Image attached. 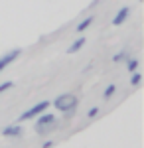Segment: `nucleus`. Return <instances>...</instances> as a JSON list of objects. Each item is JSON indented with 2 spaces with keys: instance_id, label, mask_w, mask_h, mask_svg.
I'll return each instance as SVG.
<instances>
[{
  "instance_id": "nucleus-1",
  "label": "nucleus",
  "mask_w": 144,
  "mask_h": 148,
  "mask_svg": "<svg viewBox=\"0 0 144 148\" xmlns=\"http://www.w3.org/2000/svg\"><path fill=\"white\" fill-rule=\"evenodd\" d=\"M77 97L73 95V93H63V95H59V97H56L53 99V103H51V107H56L57 111H61V113H67L71 114L75 109H77Z\"/></svg>"
},
{
  "instance_id": "nucleus-2",
  "label": "nucleus",
  "mask_w": 144,
  "mask_h": 148,
  "mask_svg": "<svg viewBox=\"0 0 144 148\" xmlns=\"http://www.w3.org/2000/svg\"><path fill=\"white\" fill-rule=\"evenodd\" d=\"M34 126H36V130L40 132V134H45L49 128H53L56 126V114L51 113H42L36 116V123H34Z\"/></svg>"
},
{
  "instance_id": "nucleus-3",
  "label": "nucleus",
  "mask_w": 144,
  "mask_h": 148,
  "mask_svg": "<svg viewBox=\"0 0 144 148\" xmlns=\"http://www.w3.org/2000/svg\"><path fill=\"white\" fill-rule=\"evenodd\" d=\"M49 105H51L49 101H40L38 105H34L32 109L24 111V113L20 114V119H18V123H24V121H32V119H36L38 114H42L44 111H47V109H49Z\"/></svg>"
},
{
  "instance_id": "nucleus-4",
  "label": "nucleus",
  "mask_w": 144,
  "mask_h": 148,
  "mask_svg": "<svg viewBox=\"0 0 144 148\" xmlns=\"http://www.w3.org/2000/svg\"><path fill=\"white\" fill-rule=\"evenodd\" d=\"M20 53H22V49H18V47H16V49H10L8 53H4V56L0 57V73L8 67L10 63H14V61L20 57Z\"/></svg>"
},
{
  "instance_id": "nucleus-5",
  "label": "nucleus",
  "mask_w": 144,
  "mask_h": 148,
  "mask_svg": "<svg viewBox=\"0 0 144 148\" xmlns=\"http://www.w3.org/2000/svg\"><path fill=\"white\" fill-rule=\"evenodd\" d=\"M22 132H24V128L18 125V123L8 125V126L2 128V136H4V138H18V136H22Z\"/></svg>"
},
{
  "instance_id": "nucleus-6",
  "label": "nucleus",
  "mask_w": 144,
  "mask_h": 148,
  "mask_svg": "<svg viewBox=\"0 0 144 148\" xmlns=\"http://www.w3.org/2000/svg\"><path fill=\"white\" fill-rule=\"evenodd\" d=\"M128 16H130V8H128V6H122L121 10L117 12V16L112 18V26H121V24H124Z\"/></svg>"
},
{
  "instance_id": "nucleus-7",
  "label": "nucleus",
  "mask_w": 144,
  "mask_h": 148,
  "mask_svg": "<svg viewBox=\"0 0 144 148\" xmlns=\"http://www.w3.org/2000/svg\"><path fill=\"white\" fill-rule=\"evenodd\" d=\"M83 46H85V38L81 36V38H77V40H75L71 46L67 47V53H77V51H79V49H81Z\"/></svg>"
},
{
  "instance_id": "nucleus-8",
  "label": "nucleus",
  "mask_w": 144,
  "mask_h": 148,
  "mask_svg": "<svg viewBox=\"0 0 144 148\" xmlns=\"http://www.w3.org/2000/svg\"><path fill=\"white\" fill-rule=\"evenodd\" d=\"M93 20H95V18H93V16H87V18H85V20H81V22L77 24V28H75V32H77V34H81V32H85V30H87L89 26H91V24H93Z\"/></svg>"
},
{
  "instance_id": "nucleus-9",
  "label": "nucleus",
  "mask_w": 144,
  "mask_h": 148,
  "mask_svg": "<svg viewBox=\"0 0 144 148\" xmlns=\"http://www.w3.org/2000/svg\"><path fill=\"white\" fill-rule=\"evenodd\" d=\"M138 65H140V61H138L136 57H128V59H126V69H128L130 73H132V71H136V69H138Z\"/></svg>"
},
{
  "instance_id": "nucleus-10",
  "label": "nucleus",
  "mask_w": 144,
  "mask_h": 148,
  "mask_svg": "<svg viewBox=\"0 0 144 148\" xmlns=\"http://www.w3.org/2000/svg\"><path fill=\"white\" fill-rule=\"evenodd\" d=\"M115 91H117V85H115V83L107 85V89H105V93H103V99H111L112 95H115Z\"/></svg>"
},
{
  "instance_id": "nucleus-11",
  "label": "nucleus",
  "mask_w": 144,
  "mask_h": 148,
  "mask_svg": "<svg viewBox=\"0 0 144 148\" xmlns=\"http://www.w3.org/2000/svg\"><path fill=\"white\" fill-rule=\"evenodd\" d=\"M140 81H142V73H138V71H132V77H130V85H140Z\"/></svg>"
},
{
  "instance_id": "nucleus-12",
  "label": "nucleus",
  "mask_w": 144,
  "mask_h": 148,
  "mask_svg": "<svg viewBox=\"0 0 144 148\" xmlns=\"http://www.w3.org/2000/svg\"><path fill=\"white\" fill-rule=\"evenodd\" d=\"M122 59H128V51H119L117 56H112V61H115V63H119Z\"/></svg>"
},
{
  "instance_id": "nucleus-13",
  "label": "nucleus",
  "mask_w": 144,
  "mask_h": 148,
  "mask_svg": "<svg viewBox=\"0 0 144 148\" xmlns=\"http://www.w3.org/2000/svg\"><path fill=\"white\" fill-rule=\"evenodd\" d=\"M12 87H14L12 81H4V83H0V95H2L4 91H8V89H12Z\"/></svg>"
},
{
  "instance_id": "nucleus-14",
  "label": "nucleus",
  "mask_w": 144,
  "mask_h": 148,
  "mask_svg": "<svg viewBox=\"0 0 144 148\" xmlns=\"http://www.w3.org/2000/svg\"><path fill=\"white\" fill-rule=\"evenodd\" d=\"M97 114H99V107H91L89 113H87V116H89V119H93V116H97Z\"/></svg>"
},
{
  "instance_id": "nucleus-15",
  "label": "nucleus",
  "mask_w": 144,
  "mask_h": 148,
  "mask_svg": "<svg viewBox=\"0 0 144 148\" xmlns=\"http://www.w3.org/2000/svg\"><path fill=\"white\" fill-rule=\"evenodd\" d=\"M53 146V142H51V140H45L44 144H42V148H51Z\"/></svg>"
},
{
  "instance_id": "nucleus-16",
  "label": "nucleus",
  "mask_w": 144,
  "mask_h": 148,
  "mask_svg": "<svg viewBox=\"0 0 144 148\" xmlns=\"http://www.w3.org/2000/svg\"><path fill=\"white\" fill-rule=\"evenodd\" d=\"M138 2H142V0H138Z\"/></svg>"
}]
</instances>
